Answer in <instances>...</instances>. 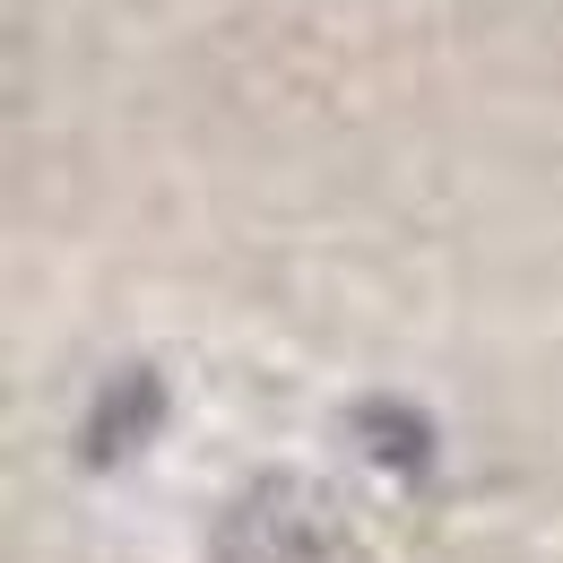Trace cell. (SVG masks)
I'll list each match as a JSON object with an SVG mask.
<instances>
[{"mask_svg": "<svg viewBox=\"0 0 563 563\" xmlns=\"http://www.w3.org/2000/svg\"><path fill=\"white\" fill-rule=\"evenodd\" d=\"M347 433L364 442V460H373V468L433 477L442 433H433V417H424V408H408V399H355V408H347Z\"/></svg>", "mask_w": 563, "mask_h": 563, "instance_id": "3957f363", "label": "cell"}, {"mask_svg": "<svg viewBox=\"0 0 563 563\" xmlns=\"http://www.w3.org/2000/svg\"><path fill=\"white\" fill-rule=\"evenodd\" d=\"M174 417V399H165V382L147 373V364H122L104 390H96V408L78 424V460L87 468H113V460H131L156 442V424Z\"/></svg>", "mask_w": 563, "mask_h": 563, "instance_id": "7a4b0ae2", "label": "cell"}, {"mask_svg": "<svg viewBox=\"0 0 563 563\" xmlns=\"http://www.w3.org/2000/svg\"><path fill=\"white\" fill-rule=\"evenodd\" d=\"M209 563H373V547L321 477L269 468L217 511Z\"/></svg>", "mask_w": 563, "mask_h": 563, "instance_id": "6da1fadb", "label": "cell"}]
</instances>
